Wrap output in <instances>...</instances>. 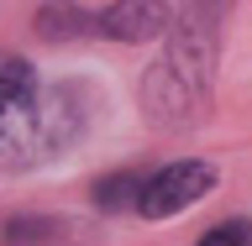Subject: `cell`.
<instances>
[{"label":"cell","mask_w":252,"mask_h":246,"mask_svg":"<svg viewBox=\"0 0 252 246\" xmlns=\"http://www.w3.org/2000/svg\"><path fill=\"white\" fill-rule=\"evenodd\" d=\"M210 184H216V168H210V163H200V157L168 163V168H158L153 178H147L137 215H147V220L179 215V210H189V204L200 199V194H210Z\"/></svg>","instance_id":"cell-3"},{"label":"cell","mask_w":252,"mask_h":246,"mask_svg":"<svg viewBox=\"0 0 252 246\" xmlns=\"http://www.w3.org/2000/svg\"><path fill=\"white\" fill-rule=\"evenodd\" d=\"M79 131V105L68 89L37 84L32 63H0V163L32 168L63 152Z\"/></svg>","instance_id":"cell-1"},{"label":"cell","mask_w":252,"mask_h":246,"mask_svg":"<svg viewBox=\"0 0 252 246\" xmlns=\"http://www.w3.org/2000/svg\"><path fill=\"white\" fill-rule=\"evenodd\" d=\"M0 246H94V231L84 225V220H11L5 225V236H0Z\"/></svg>","instance_id":"cell-5"},{"label":"cell","mask_w":252,"mask_h":246,"mask_svg":"<svg viewBox=\"0 0 252 246\" xmlns=\"http://www.w3.org/2000/svg\"><path fill=\"white\" fill-rule=\"evenodd\" d=\"M142 189H147V173H116L105 184H94V204L100 210H137Z\"/></svg>","instance_id":"cell-6"},{"label":"cell","mask_w":252,"mask_h":246,"mask_svg":"<svg viewBox=\"0 0 252 246\" xmlns=\"http://www.w3.org/2000/svg\"><path fill=\"white\" fill-rule=\"evenodd\" d=\"M200 246H252V225L247 220H220L216 231H205Z\"/></svg>","instance_id":"cell-7"},{"label":"cell","mask_w":252,"mask_h":246,"mask_svg":"<svg viewBox=\"0 0 252 246\" xmlns=\"http://www.w3.org/2000/svg\"><path fill=\"white\" fill-rule=\"evenodd\" d=\"M210 42H216V16L189 11L173 31L163 63L142 79V110H153L158 121H184L189 110H200L205 84H210V53H216Z\"/></svg>","instance_id":"cell-2"},{"label":"cell","mask_w":252,"mask_h":246,"mask_svg":"<svg viewBox=\"0 0 252 246\" xmlns=\"http://www.w3.org/2000/svg\"><path fill=\"white\" fill-rule=\"evenodd\" d=\"M100 31L116 37V42H147L168 27V11L153 5V0H126V5H110V11H94Z\"/></svg>","instance_id":"cell-4"}]
</instances>
